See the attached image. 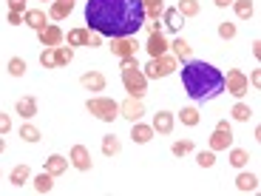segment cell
Returning <instances> with one entry per match:
<instances>
[{
  "label": "cell",
  "instance_id": "cell-39",
  "mask_svg": "<svg viewBox=\"0 0 261 196\" xmlns=\"http://www.w3.org/2000/svg\"><path fill=\"white\" fill-rule=\"evenodd\" d=\"M40 65H43V68H57V60H54V48H43V54H40Z\"/></svg>",
  "mask_w": 261,
  "mask_h": 196
},
{
  "label": "cell",
  "instance_id": "cell-40",
  "mask_svg": "<svg viewBox=\"0 0 261 196\" xmlns=\"http://www.w3.org/2000/svg\"><path fill=\"white\" fill-rule=\"evenodd\" d=\"M9 131H12V117H9V114H3V111H0V134L6 137Z\"/></svg>",
  "mask_w": 261,
  "mask_h": 196
},
{
  "label": "cell",
  "instance_id": "cell-27",
  "mask_svg": "<svg viewBox=\"0 0 261 196\" xmlns=\"http://www.w3.org/2000/svg\"><path fill=\"white\" fill-rule=\"evenodd\" d=\"M54 60H57V68H63V65H68L74 60V48L71 46H54Z\"/></svg>",
  "mask_w": 261,
  "mask_h": 196
},
{
  "label": "cell",
  "instance_id": "cell-17",
  "mask_svg": "<svg viewBox=\"0 0 261 196\" xmlns=\"http://www.w3.org/2000/svg\"><path fill=\"white\" fill-rule=\"evenodd\" d=\"M153 134H156V131L150 128V125H145V122H134V128H130V139H134V142H139V145H145V142H150V139H153Z\"/></svg>",
  "mask_w": 261,
  "mask_h": 196
},
{
  "label": "cell",
  "instance_id": "cell-49",
  "mask_svg": "<svg viewBox=\"0 0 261 196\" xmlns=\"http://www.w3.org/2000/svg\"><path fill=\"white\" fill-rule=\"evenodd\" d=\"M6 151V139H3V134H0V154Z\"/></svg>",
  "mask_w": 261,
  "mask_h": 196
},
{
  "label": "cell",
  "instance_id": "cell-29",
  "mask_svg": "<svg viewBox=\"0 0 261 196\" xmlns=\"http://www.w3.org/2000/svg\"><path fill=\"white\" fill-rule=\"evenodd\" d=\"M230 154H227V162L233 165V168H244V165H247V151H242V148H233V145H230Z\"/></svg>",
  "mask_w": 261,
  "mask_h": 196
},
{
  "label": "cell",
  "instance_id": "cell-8",
  "mask_svg": "<svg viewBox=\"0 0 261 196\" xmlns=\"http://www.w3.org/2000/svg\"><path fill=\"white\" fill-rule=\"evenodd\" d=\"M37 37H40V43L46 48H54V46H60L65 40V34H63V29L57 26V23H48V26H43V29H37Z\"/></svg>",
  "mask_w": 261,
  "mask_h": 196
},
{
  "label": "cell",
  "instance_id": "cell-28",
  "mask_svg": "<svg viewBox=\"0 0 261 196\" xmlns=\"http://www.w3.org/2000/svg\"><path fill=\"white\" fill-rule=\"evenodd\" d=\"M176 12L182 14V17H196V14L202 12V6H199V0H179Z\"/></svg>",
  "mask_w": 261,
  "mask_h": 196
},
{
  "label": "cell",
  "instance_id": "cell-20",
  "mask_svg": "<svg viewBox=\"0 0 261 196\" xmlns=\"http://www.w3.org/2000/svg\"><path fill=\"white\" fill-rule=\"evenodd\" d=\"M29 179H32V168H29V165H14L12 174H9V182L17 185V188H23Z\"/></svg>",
  "mask_w": 261,
  "mask_h": 196
},
{
  "label": "cell",
  "instance_id": "cell-44",
  "mask_svg": "<svg viewBox=\"0 0 261 196\" xmlns=\"http://www.w3.org/2000/svg\"><path fill=\"white\" fill-rule=\"evenodd\" d=\"M247 83L253 85V88H258V85H261V71H258V68H255V71L250 74V80H247Z\"/></svg>",
  "mask_w": 261,
  "mask_h": 196
},
{
  "label": "cell",
  "instance_id": "cell-15",
  "mask_svg": "<svg viewBox=\"0 0 261 196\" xmlns=\"http://www.w3.org/2000/svg\"><path fill=\"white\" fill-rule=\"evenodd\" d=\"M71 12H74V0H51L48 17H51V20H65Z\"/></svg>",
  "mask_w": 261,
  "mask_h": 196
},
{
  "label": "cell",
  "instance_id": "cell-10",
  "mask_svg": "<svg viewBox=\"0 0 261 196\" xmlns=\"http://www.w3.org/2000/svg\"><path fill=\"white\" fill-rule=\"evenodd\" d=\"M68 162L77 170H91V154H88L85 145H74V148L68 151Z\"/></svg>",
  "mask_w": 261,
  "mask_h": 196
},
{
  "label": "cell",
  "instance_id": "cell-14",
  "mask_svg": "<svg viewBox=\"0 0 261 196\" xmlns=\"http://www.w3.org/2000/svg\"><path fill=\"white\" fill-rule=\"evenodd\" d=\"M23 23L37 32V29L48 26V14L43 12V9H26V12H23Z\"/></svg>",
  "mask_w": 261,
  "mask_h": 196
},
{
  "label": "cell",
  "instance_id": "cell-38",
  "mask_svg": "<svg viewBox=\"0 0 261 196\" xmlns=\"http://www.w3.org/2000/svg\"><path fill=\"white\" fill-rule=\"evenodd\" d=\"M236 32H239V29H236V23H227V20H224V23H219V37H222V40H233Z\"/></svg>",
  "mask_w": 261,
  "mask_h": 196
},
{
  "label": "cell",
  "instance_id": "cell-5",
  "mask_svg": "<svg viewBox=\"0 0 261 196\" xmlns=\"http://www.w3.org/2000/svg\"><path fill=\"white\" fill-rule=\"evenodd\" d=\"M179 68V60L173 54H162V57H150L148 65H142V74L148 80H159V77H170Z\"/></svg>",
  "mask_w": 261,
  "mask_h": 196
},
{
  "label": "cell",
  "instance_id": "cell-7",
  "mask_svg": "<svg viewBox=\"0 0 261 196\" xmlns=\"http://www.w3.org/2000/svg\"><path fill=\"white\" fill-rule=\"evenodd\" d=\"M111 54L114 57H137V52H139V43L137 40H134V34H130V37H111Z\"/></svg>",
  "mask_w": 261,
  "mask_h": 196
},
{
  "label": "cell",
  "instance_id": "cell-6",
  "mask_svg": "<svg viewBox=\"0 0 261 196\" xmlns=\"http://www.w3.org/2000/svg\"><path fill=\"white\" fill-rule=\"evenodd\" d=\"M224 88H227V94H233V97L242 100L244 94H247L250 83H247V74L239 71V68H230L227 77H224Z\"/></svg>",
  "mask_w": 261,
  "mask_h": 196
},
{
  "label": "cell",
  "instance_id": "cell-16",
  "mask_svg": "<svg viewBox=\"0 0 261 196\" xmlns=\"http://www.w3.org/2000/svg\"><path fill=\"white\" fill-rule=\"evenodd\" d=\"M233 145V131H213V137H210V151H227Z\"/></svg>",
  "mask_w": 261,
  "mask_h": 196
},
{
  "label": "cell",
  "instance_id": "cell-12",
  "mask_svg": "<svg viewBox=\"0 0 261 196\" xmlns=\"http://www.w3.org/2000/svg\"><path fill=\"white\" fill-rule=\"evenodd\" d=\"M80 85L85 91H105V74L102 71H85L80 77Z\"/></svg>",
  "mask_w": 261,
  "mask_h": 196
},
{
  "label": "cell",
  "instance_id": "cell-9",
  "mask_svg": "<svg viewBox=\"0 0 261 196\" xmlns=\"http://www.w3.org/2000/svg\"><path fill=\"white\" fill-rule=\"evenodd\" d=\"M119 117L130 119V122H137V119H142V117H145V105H142V100L128 97L125 103H119Z\"/></svg>",
  "mask_w": 261,
  "mask_h": 196
},
{
  "label": "cell",
  "instance_id": "cell-22",
  "mask_svg": "<svg viewBox=\"0 0 261 196\" xmlns=\"http://www.w3.org/2000/svg\"><path fill=\"white\" fill-rule=\"evenodd\" d=\"M17 114H20L23 119L37 117V100H34V97H20V100H17Z\"/></svg>",
  "mask_w": 261,
  "mask_h": 196
},
{
  "label": "cell",
  "instance_id": "cell-36",
  "mask_svg": "<svg viewBox=\"0 0 261 196\" xmlns=\"http://www.w3.org/2000/svg\"><path fill=\"white\" fill-rule=\"evenodd\" d=\"M20 139H23V142H40V131L37 128H34V125H20Z\"/></svg>",
  "mask_w": 261,
  "mask_h": 196
},
{
  "label": "cell",
  "instance_id": "cell-45",
  "mask_svg": "<svg viewBox=\"0 0 261 196\" xmlns=\"http://www.w3.org/2000/svg\"><path fill=\"white\" fill-rule=\"evenodd\" d=\"M253 57L261 60V40H253Z\"/></svg>",
  "mask_w": 261,
  "mask_h": 196
},
{
  "label": "cell",
  "instance_id": "cell-4",
  "mask_svg": "<svg viewBox=\"0 0 261 196\" xmlns=\"http://www.w3.org/2000/svg\"><path fill=\"white\" fill-rule=\"evenodd\" d=\"M85 111L91 114V117L102 119V122H114L119 117V103L111 97H91L85 103Z\"/></svg>",
  "mask_w": 261,
  "mask_h": 196
},
{
  "label": "cell",
  "instance_id": "cell-43",
  "mask_svg": "<svg viewBox=\"0 0 261 196\" xmlns=\"http://www.w3.org/2000/svg\"><path fill=\"white\" fill-rule=\"evenodd\" d=\"M6 20H9V26H20V23H23V14H20V12H9Z\"/></svg>",
  "mask_w": 261,
  "mask_h": 196
},
{
  "label": "cell",
  "instance_id": "cell-1",
  "mask_svg": "<svg viewBox=\"0 0 261 196\" xmlns=\"http://www.w3.org/2000/svg\"><path fill=\"white\" fill-rule=\"evenodd\" d=\"M85 23L102 37H130L145 26V6L142 0H88Z\"/></svg>",
  "mask_w": 261,
  "mask_h": 196
},
{
  "label": "cell",
  "instance_id": "cell-50",
  "mask_svg": "<svg viewBox=\"0 0 261 196\" xmlns=\"http://www.w3.org/2000/svg\"><path fill=\"white\" fill-rule=\"evenodd\" d=\"M43 3H46V0H43Z\"/></svg>",
  "mask_w": 261,
  "mask_h": 196
},
{
  "label": "cell",
  "instance_id": "cell-48",
  "mask_svg": "<svg viewBox=\"0 0 261 196\" xmlns=\"http://www.w3.org/2000/svg\"><path fill=\"white\" fill-rule=\"evenodd\" d=\"M213 3H216V6H219V9H227L230 3H233V0H213Z\"/></svg>",
  "mask_w": 261,
  "mask_h": 196
},
{
  "label": "cell",
  "instance_id": "cell-46",
  "mask_svg": "<svg viewBox=\"0 0 261 196\" xmlns=\"http://www.w3.org/2000/svg\"><path fill=\"white\" fill-rule=\"evenodd\" d=\"M145 26H148V32H150V34H153V32H159V20H150V23L145 20Z\"/></svg>",
  "mask_w": 261,
  "mask_h": 196
},
{
  "label": "cell",
  "instance_id": "cell-31",
  "mask_svg": "<svg viewBox=\"0 0 261 196\" xmlns=\"http://www.w3.org/2000/svg\"><path fill=\"white\" fill-rule=\"evenodd\" d=\"M179 119H182V125H188V128H196V125H199V111H196L193 105H188V108H182V111H179Z\"/></svg>",
  "mask_w": 261,
  "mask_h": 196
},
{
  "label": "cell",
  "instance_id": "cell-24",
  "mask_svg": "<svg viewBox=\"0 0 261 196\" xmlns=\"http://www.w3.org/2000/svg\"><path fill=\"white\" fill-rule=\"evenodd\" d=\"M145 6V20H159L165 12V0H142Z\"/></svg>",
  "mask_w": 261,
  "mask_h": 196
},
{
  "label": "cell",
  "instance_id": "cell-23",
  "mask_svg": "<svg viewBox=\"0 0 261 196\" xmlns=\"http://www.w3.org/2000/svg\"><path fill=\"white\" fill-rule=\"evenodd\" d=\"M230 6H233V12H236V17H239V20H250V17H253V12H255L253 0H233Z\"/></svg>",
  "mask_w": 261,
  "mask_h": 196
},
{
  "label": "cell",
  "instance_id": "cell-34",
  "mask_svg": "<svg viewBox=\"0 0 261 196\" xmlns=\"http://www.w3.org/2000/svg\"><path fill=\"white\" fill-rule=\"evenodd\" d=\"M190 151H193V139H179V142L170 145V154L173 157H188Z\"/></svg>",
  "mask_w": 261,
  "mask_h": 196
},
{
  "label": "cell",
  "instance_id": "cell-33",
  "mask_svg": "<svg viewBox=\"0 0 261 196\" xmlns=\"http://www.w3.org/2000/svg\"><path fill=\"white\" fill-rule=\"evenodd\" d=\"M230 114H233L236 122H247V119L253 117V111H250V105H247V103H236V105H233V111H230Z\"/></svg>",
  "mask_w": 261,
  "mask_h": 196
},
{
  "label": "cell",
  "instance_id": "cell-32",
  "mask_svg": "<svg viewBox=\"0 0 261 196\" xmlns=\"http://www.w3.org/2000/svg\"><path fill=\"white\" fill-rule=\"evenodd\" d=\"M119 151H122V145H119V139L114 137V134L102 137V154H105V157H117Z\"/></svg>",
  "mask_w": 261,
  "mask_h": 196
},
{
  "label": "cell",
  "instance_id": "cell-37",
  "mask_svg": "<svg viewBox=\"0 0 261 196\" xmlns=\"http://www.w3.org/2000/svg\"><path fill=\"white\" fill-rule=\"evenodd\" d=\"M196 162L202 165V168H213L216 165V151H199V154H196Z\"/></svg>",
  "mask_w": 261,
  "mask_h": 196
},
{
  "label": "cell",
  "instance_id": "cell-3",
  "mask_svg": "<svg viewBox=\"0 0 261 196\" xmlns=\"http://www.w3.org/2000/svg\"><path fill=\"white\" fill-rule=\"evenodd\" d=\"M119 65H122V85H125V91H128V97L142 100L145 94H148V77L142 74L139 60L137 57H122Z\"/></svg>",
  "mask_w": 261,
  "mask_h": 196
},
{
  "label": "cell",
  "instance_id": "cell-11",
  "mask_svg": "<svg viewBox=\"0 0 261 196\" xmlns=\"http://www.w3.org/2000/svg\"><path fill=\"white\" fill-rule=\"evenodd\" d=\"M168 48H170V43L165 40L162 32H153L148 37V43H145V52H148L150 57H162V54H168Z\"/></svg>",
  "mask_w": 261,
  "mask_h": 196
},
{
  "label": "cell",
  "instance_id": "cell-26",
  "mask_svg": "<svg viewBox=\"0 0 261 196\" xmlns=\"http://www.w3.org/2000/svg\"><path fill=\"white\" fill-rule=\"evenodd\" d=\"M51 188H54V177L48 170H43V174L34 177V190H37V193H51Z\"/></svg>",
  "mask_w": 261,
  "mask_h": 196
},
{
  "label": "cell",
  "instance_id": "cell-21",
  "mask_svg": "<svg viewBox=\"0 0 261 196\" xmlns=\"http://www.w3.org/2000/svg\"><path fill=\"white\" fill-rule=\"evenodd\" d=\"M162 23L170 29V32H179V29L185 26V17L176 12V6H173V9H165L162 12Z\"/></svg>",
  "mask_w": 261,
  "mask_h": 196
},
{
  "label": "cell",
  "instance_id": "cell-13",
  "mask_svg": "<svg viewBox=\"0 0 261 196\" xmlns=\"http://www.w3.org/2000/svg\"><path fill=\"white\" fill-rule=\"evenodd\" d=\"M173 125H176V117H173V114H170V111H159V114H153L150 128L159 131V134H170V131H173Z\"/></svg>",
  "mask_w": 261,
  "mask_h": 196
},
{
  "label": "cell",
  "instance_id": "cell-19",
  "mask_svg": "<svg viewBox=\"0 0 261 196\" xmlns=\"http://www.w3.org/2000/svg\"><path fill=\"white\" fill-rule=\"evenodd\" d=\"M236 188L242 190V193H255V190H258V177L244 170V174H239V177H236Z\"/></svg>",
  "mask_w": 261,
  "mask_h": 196
},
{
  "label": "cell",
  "instance_id": "cell-2",
  "mask_svg": "<svg viewBox=\"0 0 261 196\" xmlns=\"http://www.w3.org/2000/svg\"><path fill=\"white\" fill-rule=\"evenodd\" d=\"M182 88L193 103H210L224 91V74L210 63L190 60L182 68Z\"/></svg>",
  "mask_w": 261,
  "mask_h": 196
},
{
  "label": "cell",
  "instance_id": "cell-35",
  "mask_svg": "<svg viewBox=\"0 0 261 196\" xmlns=\"http://www.w3.org/2000/svg\"><path fill=\"white\" fill-rule=\"evenodd\" d=\"M6 68H9L12 77H23V74H26V60H23V57H12L6 63Z\"/></svg>",
  "mask_w": 261,
  "mask_h": 196
},
{
  "label": "cell",
  "instance_id": "cell-42",
  "mask_svg": "<svg viewBox=\"0 0 261 196\" xmlns=\"http://www.w3.org/2000/svg\"><path fill=\"white\" fill-rule=\"evenodd\" d=\"M97 46H102V34L88 32V48H97Z\"/></svg>",
  "mask_w": 261,
  "mask_h": 196
},
{
  "label": "cell",
  "instance_id": "cell-41",
  "mask_svg": "<svg viewBox=\"0 0 261 196\" xmlns=\"http://www.w3.org/2000/svg\"><path fill=\"white\" fill-rule=\"evenodd\" d=\"M6 3H9V12H20V14L26 12V0H6Z\"/></svg>",
  "mask_w": 261,
  "mask_h": 196
},
{
  "label": "cell",
  "instance_id": "cell-47",
  "mask_svg": "<svg viewBox=\"0 0 261 196\" xmlns=\"http://www.w3.org/2000/svg\"><path fill=\"white\" fill-rule=\"evenodd\" d=\"M216 128H219V131H233V128H230L227 119H219V122H216Z\"/></svg>",
  "mask_w": 261,
  "mask_h": 196
},
{
  "label": "cell",
  "instance_id": "cell-18",
  "mask_svg": "<svg viewBox=\"0 0 261 196\" xmlns=\"http://www.w3.org/2000/svg\"><path fill=\"white\" fill-rule=\"evenodd\" d=\"M68 165L71 162H68L65 157H60V154H51V157L46 159V170L51 174V177H63L65 170H68Z\"/></svg>",
  "mask_w": 261,
  "mask_h": 196
},
{
  "label": "cell",
  "instance_id": "cell-30",
  "mask_svg": "<svg viewBox=\"0 0 261 196\" xmlns=\"http://www.w3.org/2000/svg\"><path fill=\"white\" fill-rule=\"evenodd\" d=\"M68 46H88V29H71V32H68Z\"/></svg>",
  "mask_w": 261,
  "mask_h": 196
},
{
  "label": "cell",
  "instance_id": "cell-25",
  "mask_svg": "<svg viewBox=\"0 0 261 196\" xmlns=\"http://www.w3.org/2000/svg\"><path fill=\"white\" fill-rule=\"evenodd\" d=\"M170 48H173V57L176 60H190V54H193V48H190V43L185 37H176L170 43Z\"/></svg>",
  "mask_w": 261,
  "mask_h": 196
}]
</instances>
